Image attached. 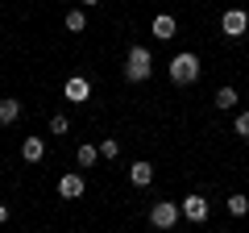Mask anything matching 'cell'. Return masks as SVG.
<instances>
[{"mask_svg": "<svg viewBox=\"0 0 249 233\" xmlns=\"http://www.w3.org/2000/svg\"><path fill=\"white\" fill-rule=\"evenodd\" d=\"M170 83H175V88H191V83L199 79V71H204V67H199V54H191V50H183V54H175V58H170Z\"/></svg>", "mask_w": 249, "mask_h": 233, "instance_id": "6da1fadb", "label": "cell"}, {"mask_svg": "<svg viewBox=\"0 0 249 233\" xmlns=\"http://www.w3.org/2000/svg\"><path fill=\"white\" fill-rule=\"evenodd\" d=\"M150 75H154V54L145 50V46H129V54H124V79L145 83Z\"/></svg>", "mask_w": 249, "mask_h": 233, "instance_id": "7a4b0ae2", "label": "cell"}, {"mask_svg": "<svg viewBox=\"0 0 249 233\" xmlns=\"http://www.w3.org/2000/svg\"><path fill=\"white\" fill-rule=\"evenodd\" d=\"M178 216H183V204H175V200H158V204H150V225H154V229H175Z\"/></svg>", "mask_w": 249, "mask_h": 233, "instance_id": "3957f363", "label": "cell"}, {"mask_svg": "<svg viewBox=\"0 0 249 233\" xmlns=\"http://www.w3.org/2000/svg\"><path fill=\"white\" fill-rule=\"evenodd\" d=\"M220 29H224V38H245V29H249V13L241 9V4L224 9V13H220Z\"/></svg>", "mask_w": 249, "mask_h": 233, "instance_id": "277c9868", "label": "cell"}, {"mask_svg": "<svg viewBox=\"0 0 249 233\" xmlns=\"http://www.w3.org/2000/svg\"><path fill=\"white\" fill-rule=\"evenodd\" d=\"M83 192H88V183H83V171H67L58 179V196L62 200H79Z\"/></svg>", "mask_w": 249, "mask_h": 233, "instance_id": "5b68a950", "label": "cell"}, {"mask_svg": "<svg viewBox=\"0 0 249 233\" xmlns=\"http://www.w3.org/2000/svg\"><path fill=\"white\" fill-rule=\"evenodd\" d=\"M62 96L71 100V104H88L91 100V83L83 79V75H71V79L62 83Z\"/></svg>", "mask_w": 249, "mask_h": 233, "instance_id": "8992f818", "label": "cell"}, {"mask_svg": "<svg viewBox=\"0 0 249 233\" xmlns=\"http://www.w3.org/2000/svg\"><path fill=\"white\" fill-rule=\"evenodd\" d=\"M183 216H187V221H196V225H204L208 221V200L199 196V192L183 196Z\"/></svg>", "mask_w": 249, "mask_h": 233, "instance_id": "52a82bcc", "label": "cell"}, {"mask_svg": "<svg viewBox=\"0 0 249 233\" xmlns=\"http://www.w3.org/2000/svg\"><path fill=\"white\" fill-rule=\"evenodd\" d=\"M129 183H133V188H150L154 183V167L145 158H137L133 167H129Z\"/></svg>", "mask_w": 249, "mask_h": 233, "instance_id": "ba28073f", "label": "cell"}, {"mask_svg": "<svg viewBox=\"0 0 249 233\" xmlns=\"http://www.w3.org/2000/svg\"><path fill=\"white\" fill-rule=\"evenodd\" d=\"M21 158L25 162H42L46 158V137H25V142H21Z\"/></svg>", "mask_w": 249, "mask_h": 233, "instance_id": "9c48e42d", "label": "cell"}, {"mask_svg": "<svg viewBox=\"0 0 249 233\" xmlns=\"http://www.w3.org/2000/svg\"><path fill=\"white\" fill-rule=\"evenodd\" d=\"M96 158H100V146H91V142L75 146V162H79V171H91V167H96Z\"/></svg>", "mask_w": 249, "mask_h": 233, "instance_id": "30bf717a", "label": "cell"}, {"mask_svg": "<svg viewBox=\"0 0 249 233\" xmlns=\"http://www.w3.org/2000/svg\"><path fill=\"white\" fill-rule=\"evenodd\" d=\"M150 29H154V38H162V42H170V38H175V29H178V25H175V17H170V13H158V17H154V25H150Z\"/></svg>", "mask_w": 249, "mask_h": 233, "instance_id": "8fae6325", "label": "cell"}, {"mask_svg": "<svg viewBox=\"0 0 249 233\" xmlns=\"http://www.w3.org/2000/svg\"><path fill=\"white\" fill-rule=\"evenodd\" d=\"M237 104H241V92L224 83V88L216 92V108H220V113H232V108H237Z\"/></svg>", "mask_w": 249, "mask_h": 233, "instance_id": "7c38bea8", "label": "cell"}, {"mask_svg": "<svg viewBox=\"0 0 249 233\" xmlns=\"http://www.w3.org/2000/svg\"><path fill=\"white\" fill-rule=\"evenodd\" d=\"M17 116H21V100L4 96V100H0V125H13Z\"/></svg>", "mask_w": 249, "mask_h": 233, "instance_id": "4fadbf2b", "label": "cell"}, {"mask_svg": "<svg viewBox=\"0 0 249 233\" xmlns=\"http://www.w3.org/2000/svg\"><path fill=\"white\" fill-rule=\"evenodd\" d=\"M62 25L71 29V34H83V29H88V13H83V9H71L67 17H62Z\"/></svg>", "mask_w": 249, "mask_h": 233, "instance_id": "5bb4252c", "label": "cell"}, {"mask_svg": "<svg viewBox=\"0 0 249 233\" xmlns=\"http://www.w3.org/2000/svg\"><path fill=\"white\" fill-rule=\"evenodd\" d=\"M232 129H237V137H245V142H249V108H241V113L232 116Z\"/></svg>", "mask_w": 249, "mask_h": 233, "instance_id": "9a60e30c", "label": "cell"}, {"mask_svg": "<svg viewBox=\"0 0 249 233\" xmlns=\"http://www.w3.org/2000/svg\"><path fill=\"white\" fill-rule=\"evenodd\" d=\"M224 208H229L232 216H245V213H249V200H245V196L237 192V196H229V204H224Z\"/></svg>", "mask_w": 249, "mask_h": 233, "instance_id": "2e32d148", "label": "cell"}, {"mask_svg": "<svg viewBox=\"0 0 249 233\" xmlns=\"http://www.w3.org/2000/svg\"><path fill=\"white\" fill-rule=\"evenodd\" d=\"M116 154H121V142H116V137H104V142H100V158H108V162H112Z\"/></svg>", "mask_w": 249, "mask_h": 233, "instance_id": "e0dca14e", "label": "cell"}, {"mask_svg": "<svg viewBox=\"0 0 249 233\" xmlns=\"http://www.w3.org/2000/svg\"><path fill=\"white\" fill-rule=\"evenodd\" d=\"M50 134H67V116H62V113L50 116Z\"/></svg>", "mask_w": 249, "mask_h": 233, "instance_id": "ac0fdd59", "label": "cell"}, {"mask_svg": "<svg viewBox=\"0 0 249 233\" xmlns=\"http://www.w3.org/2000/svg\"><path fill=\"white\" fill-rule=\"evenodd\" d=\"M4 221H9V204H0V225H4Z\"/></svg>", "mask_w": 249, "mask_h": 233, "instance_id": "d6986e66", "label": "cell"}, {"mask_svg": "<svg viewBox=\"0 0 249 233\" xmlns=\"http://www.w3.org/2000/svg\"><path fill=\"white\" fill-rule=\"evenodd\" d=\"M79 4H100V0H79Z\"/></svg>", "mask_w": 249, "mask_h": 233, "instance_id": "ffe728a7", "label": "cell"}, {"mask_svg": "<svg viewBox=\"0 0 249 233\" xmlns=\"http://www.w3.org/2000/svg\"><path fill=\"white\" fill-rule=\"evenodd\" d=\"M245 63H249V54H245Z\"/></svg>", "mask_w": 249, "mask_h": 233, "instance_id": "44dd1931", "label": "cell"}]
</instances>
